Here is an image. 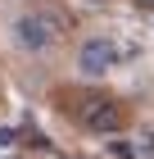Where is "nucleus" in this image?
<instances>
[{
	"instance_id": "5",
	"label": "nucleus",
	"mask_w": 154,
	"mask_h": 159,
	"mask_svg": "<svg viewBox=\"0 0 154 159\" xmlns=\"http://www.w3.org/2000/svg\"><path fill=\"white\" fill-rule=\"evenodd\" d=\"M91 5H104V0H91Z\"/></svg>"
},
{
	"instance_id": "4",
	"label": "nucleus",
	"mask_w": 154,
	"mask_h": 159,
	"mask_svg": "<svg viewBox=\"0 0 154 159\" xmlns=\"http://www.w3.org/2000/svg\"><path fill=\"white\" fill-rule=\"evenodd\" d=\"M136 5H145V9H154V0H136Z\"/></svg>"
},
{
	"instance_id": "1",
	"label": "nucleus",
	"mask_w": 154,
	"mask_h": 159,
	"mask_svg": "<svg viewBox=\"0 0 154 159\" xmlns=\"http://www.w3.org/2000/svg\"><path fill=\"white\" fill-rule=\"evenodd\" d=\"M9 37L23 55H46V50L59 46L64 37V18L55 9H23L18 18L9 23Z\"/></svg>"
},
{
	"instance_id": "2",
	"label": "nucleus",
	"mask_w": 154,
	"mask_h": 159,
	"mask_svg": "<svg viewBox=\"0 0 154 159\" xmlns=\"http://www.w3.org/2000/svg\"><path fill=\"white\" fill-rule=\"evenodd\" d=\"M118 59H122V50H118V41H109V37H86L82 46H77V73H82V77L113 73Z\"/></svg>"
},
{
	"instance_id": "3",
	"label": "nucleus",
	"mask_w": 154,
	"mask_h": 159,
	"mask_svg": "<svg viewBox=\"0 0 154 159\" xmlns=\"http://www.w3.org/2000/svg\"><path fill=\"white\" fill-rule=\"evenodd\" d=\"M82 127H86V132H100V136H113L122 127V105L109 100V96L86 100V105H82Z\"/></svg>"
}]
</instances>
